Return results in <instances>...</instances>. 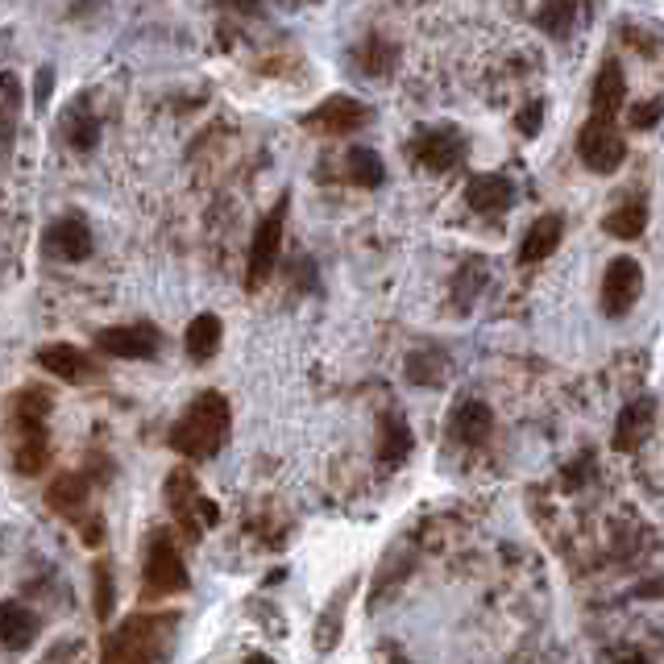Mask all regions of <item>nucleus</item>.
Here are the masks:
<instances>
[{
	"instance_id": "nucleus-19",
	"label": "nucleus",
	"mask_w": 664,
	"mask_h": 664,
	"mask_svg": "<svg viewBox=\"0 0 664 664\" xmlns=\"http://www.w3.org/2000/svg\"><path fill=\"white\" fill-rule=\"evenodd\" d=\"M407 453H412V428L399 412H387L378 419V461L394 470L407 461Z\"/></svg>"
},
{
	"instance_id": "nucleus-27",
	"label": "nucleus",
	"mask_w": 664,
	"mask_h": 664,
	"mask_svg": "<svg viewBox=\"0 0 664 664\" xmlns=\"http://www.w3.org/2000/svg\"><path fill=\"white\" fill-rule=\"evenodd\" d=\"M449 374V357L440 349H419L407 357V382L415 387H440Z\"/></svg>"
},
{
	"instance_id": "nucleus-20",
	"label": "nucleus",
	"mask_w": 664,
	"mask_h": 664,
	"mask_svg": "<svg viewBox=\"0 0 664 664\" xmlns=\"http://www.w3.org/2000/svg\"><path fill=\"white\" fill-rule=\"evenodd\" d=\"M594 117H615L627 100V80H622V67L615 59H606L594 75Z\"/></svg>"
},
{
	"instance_id": "nucleus-29",
	"label": "nucleus",
	"mask_w": 664,
	"mask_h": 664,
	"mask_svg": "<svg viewBox=\"0 0 664 664\" xmlns=\"http://www.w3.org/2000/svg\"><path fill=\"white\" fill-rule=\"evenodd\" d=\"M349 179L357 187H382V179H387V166H382V158H378L374 150L357 145V150H349Z\"/></svg>"
},
{
	"instance_id": "nucleus-35",
	"label": "nucleus",
	"mask_w": 664,
	"mask_h": 664,
	"mask_svg": "<svg viewBox=\"0 0 664 664\" xmlns=\"http://www.w3.org/2000/svg\"><path fill=\"white\" fill-rule=\"evenodd\" d=\"M50 87H55V71L42 67L38 80H34V108H38V112H46V104H50Z\"/></svg>"
},
{
	"instance_id": "nucleus-18",
	"label": "nucleus",
	"mask_w": 664,
	"mask_h": 664,
	"mask_svg": "<svg viewBox=\"0 0 664 664\" xmlns=\"http://www.w3.org/2000/svg\"><path fill=\"white\" fill-rule=\"evenodd\" d=\"M46 246H50V253L67 258V262H83V258H92V228L83 225L80 216H62V221L50 225Z\"/></svg>"
},
{
	"instance_id": "nucleus-8",
	"label": "nucleus",
	"mask_w": 664,
	"mask_h": 664,
	"mask_svg": "<svg viewBox=\"0 0 664 664\" xmlns=\"http://www.w3.org/2000/svg\"><path fill=\"white\" fill-rule=\"evenodd\" d=\"M643 290V270L636 258H615L606 274H602V316H610V320H622L627 311L636 308V299H640Z\"/></svg>"
},
{
	"instance_id": "nucleus-1",
	"label": "nucleus",
	"mask_w": 664,
	"mask_h": 664,
	"mask_svg": "<svg viewBox=\"0 0 664 664\" xmlns=\"http://www.w3.org/2000/svg\"><path fill=\"white\" fill-rule=\"evenodd\" d=\"M228 399L221 391H204L187 403V412L170 428V449L187 461H208L225 449L228 440Z\"/></svg>"
},
{
	"instance_id": "nucleus-26",
	"label": "nucleus",
	"mask_w": 664,
	"mask_h": 664,
	"mask_svg": "<svg viewBox=\"0 0 664 664\" xmlns=\"http://www.w3.org/2000/svg\"><path fill=\"white\" fill-rule=\"evenodd\" d=\"M221 320L212 316V311H200L191 324H187V353L195 357V361H208V357H216V349H221Z\"/></svg>"
},
{
	"instance_id": "nucleus-2",
	"label": "nucleus",
	"mask_w": 664,
	"mask_h": 664,
	"mask_svg": "<svg viewBox=\"0 0 664 664\" xmlns=\"http://www.w3.org/2000/svg\"><path fill=\"white\" fill-rule=\"evenodd\" d=\"M46 415H50V399L46 391H21L13 394V465L17 474L34 477L50 465V436H46Z\"/></svg>"
},
{
	"instance_id": "nucleus-28",
	"label": "nucleus",
	"mask_w": 664,
	"mask_h": 664,
	"mask_svg": "<svg viewBox=\"0 0 664 664\" xmlns=\"http://www.w3.org/2000/svg\"><path fill=\"white\" fill-rule=\"evenodd\" d=\"M536 25L548 38H569L578 25V0H548L536 13Z\"/></svg>"
},
{
	"instance_id": "nucleus-9",
	"label": "nucleus",
	"mask_w": 664,
	"mask_h": 664,
	"mask_svg": "<svg viewBox=\"0 0 664 664\" xmlns=\"http://www.w3.org/2000/svg\"><path fill=\"white\" fill-rule=\"evenodd\" d=\"M412 158L415 166H424V170H432V175H444V170H453L461 158H465V138L449 129V124H440V129H419L412 142Z\"/></svg>"
},
{
	"instance_id": "nucleus-32",
	"label": "nucleus",
	"mask_w": 664,
	"mask_h": 664,
	"mask_svg": "<svg viewBox=\"0 0 664 664\" xmlns=\"http://www.w3.org/2000/svg\"><path fill=\"white\" fill-rule=\"evenodd\" d=\"M661 117H664V100H640L631 104V112H627L631 129H652V124H661Z\"/></svg>"
},
{
	"instance_id": "nucleus-4",
	"label": "nucleus",
	"mask_w": 664,
	"mask_h": 664,
	"mask_svg": "<svg viewBox=\"0 0 664 664\" xmlns=\"http://www.w3.org/2000/svg\"><path fill=\"white\" fill-rule=\"evenodd\" d=\"M166 507H170L175 523L183 527V536L191 540H200L216 523V502L200 490V482L187 465L170 470V477H166Z\"/></svg>"
},
{
	"instance_id": "nucleus-23",
	"label": "nucleus",
	"mask_w": 664,
	"mask_h": 664,
	"mask_svg": "<svg viewBox=\"0 0 664 664\" xmlns=\"http://www.w3.org/2000/svg\"><path fill=\"white\" fill-rule=\"evenodd\" d=\"M46 502H50V511H59L67 519H80L83 507H87V482L80 474H59L50 482V490H46Z\"/></svg>"
},
{
	"instance_id": "nucleus-11",
	"label": "nucleus",
	"mask_w": 664,
	"mask_h": 664,
	"mask_svg": "<svg viewBox=\"0 0 664 664\" xmlns=\"http://www.w3.org/2000/svg\"><path fill=\"white\" fill-rule=\"evenodd\" d=\"M370 121V108L361 100H353V96H329V100L320 104V108H311L304 124L316 129V133H357L361 124Z\"/></svg>"
},
{
	"instance_id": "nucleus-12",
	"label": "nucleus",
	"mask_w": 664,
	"mask_h": 664,
	"mask_svg": "<svg viewBox=\"0 0 664 664\" xmlns=\"http://www.w3.org/2000/svg\"><path fill=\"white\" fill-rule=\"evenodd\" d=\"M652 419H656V399H652V394L631 399L619 412V419H615V436H610L615 453H636L643 440H648V432H652Z\"/></svg>"
},
{
	"instance_id": "nucleus-7",
	"label": "nucleus",
	"mask_w": 664,
	"mask_h": 664,
	"mask_svg": "<svg viewBox=\"0 0 664 664\" xmlns=\"http://www.w3.org/2000/svg\"><path fill=\"white\" fill-rule=\"evenodd\" d=\"M578 158L594 175H610V170H619L622 158H627V142H622V133L610 124V117H590V121L581 124L578 133Z\"/></svg>"
},
{
	"instance_id": "nucleus-36",
	"label": "nucleus",
	"mask_w": 664,
	"mask_h": 664,
	"mask_svg": "<svg viewBox=\"0 0 664 664\" xmlns=\"http://www.w3.org/2000/svg\"><path fill=\"white\" fill-rule=\"evenodd\" d=\"M627 598H640V602H652V598H664V578H652V581H640Z\"/></svg>"
},
{
	"instance_id": "nucleus-33",
	"label": "nucleus",
	"mask_w": 664,
	"mask_h": 664,
	"mask_svg": "<svg viewBox=\"0 0 664 664\" xmlns=\"http://www.w3.org/2000/svg\"><path fill=\"white\" fill-rule=\"evenodd\" d=\"M594 474H598V470H594V453H581L573 465H565V486L578 490V486H585Z\"/></svg>"
},
{
	"instance_id": "nucleus-34",
	"label": "nucleus",
	"mask_w": 664,
	"mask_h": 664,
	"mask_svg": "<svg viewBox=\"0 0 664 664\" xmlns=\"http://www.w3.org/2000/svg\"><path fill=\"white\" fill-rule=\"evenodd\" d=\"M540 121H544V104H540V100H527V104H523V108H519L515 129H519V133H523V138H536Z\"/></svg>"
},
{
	"instance_id": "nucleus-14",
	"label": "nucleus",
	"mask_w": 664,
	"mask_h": 664,
	"mask_svg": "<svg viewBox=\"0 0 664 664\" xmlns=\"http://www.w3.org/2000/svg\"><path fill=\"white\" fill-rule=\"evenodd\" d=\"M490 432H495V412H490L482 399H461L453 407V415H449V436H453L456 444L477 449V444L490 440Z\"/></svg>"
},
{
	"instance_id": "nucleus-31",
	"label": "nucleus",
	"mask_w": 664,
	"mask_h": 664,
	"mask_svg": "<svg viewBox=\"0 0 664 664\" xmlns=\"http://www.w3.org/2000/svg\"><path fill=\"white\" fill-rule=\"evenodd\" d=\"M96 615L100 619H112V602H117V585H112V565L108 560H96Z\"/></svg>"
},
{
	"instance_id": "nucleus-25",
	"label": "nucleus",
	"mask_w": 664,
	"mask_h": 664,
	"mask_svg": "<svg viewBox=\"0 0 664 664\" xmlns=\"http://www.w3.org/2000/svg\"><path fill=\"white\" fill-rule=\"evenodd\" d=\"M394 59H399V50H394V42H387L382 34H366L361 46L353 50V62H357L361 75H391Z\"/></svg>"
},
{
	"instance_id": "nucleus-17",
	"label": "nucleus",
	"mask_w": 664,
	"mask_h": 664,
	"mask_svg": "<svg viewBox=\"0 0 664 664\" xmlns=\"http://www.w3.org/2000/svg\"><path fill=\"white\" fill-rule=\"evenodd\" d=\"M560 237H565V221H560L557 212L532 221V228L523 233V246H519V262H523V266H536L544 258H553L560 246Z\"/></svg>"
},
{
	"instance_id": "nucleus-6",
	"label": "nucleus",
	"mask_w": 664,
	"mask_h": 664,
	"mask_svg": "<svg viewBox=\"0 0 664 664\" xmlns=\"http://www.w3.org/2000/svg\"><path fill=\"white\" fill-rule=\"evenodd\" d=\"M287 208L290 195H283L278 204L270 208L266 216L253 228V241H249V258H246V290H253L266 283L274 266H278V249H283V228H287Z\"/></svg>"
},
{
	"instance_id": "nucleus-15",
	"label": "nucleus",
	"mask_w": 664,
	"mask_h": 664,
	"mask_svg": "<svg viewBox=\"0 0 664 664\" xmlns=\"http://www.w3.org/2000/svg\"><path fill=\"white\" fill-rule=\"evenodd\" d=\"M465 204L482 212V216H498L515 204V183L507 175H474L465 183Z\"/></svg>"
},
{
	"instance_id": "nucleus-5",
	"label": "nucleus",
	"mask_w": 664,
	"mask_h": 664,
	"mask_svg": "<svg viewBox=\"0 0 664 664\" xmlns=\"http://www.w3.org/2000/svg\"><path fill=\"white\" fill-rule=\"evenodd\" d=\"M191 578H187V565L175 548L170 532H154L145 544V565H142V594L145 598H163V594H183Z\"/></svg>"
},
{
	"instance_id": "nucleus-30",
	"label": "nucleus",
	"mask_w": 664,
	"mask_h": 664,
	"mask_svg": "<svg viewBox=\"0 0 664 664\" xmlns=\"http://www.w3.org/2000/svg\"><path fill=\"white\" fill-rule=\"evenodd\" d=\"M482 283H486V266H482V262H465V266L456 270V283H453L456 308H470L474 295L482 290Z\"/></svg>"
},
{
	"instance_id": "nucleus-21",
	"label": "nucleus",
	"mask_w": 664,
	"mask_h": 664,
	"mask_svg": "<svg viewBox=\"0 0 664 664\" xmlns=\"http://www.w3.org/2000/svg\"><path fill=\"white\" fill-rule=\"evenodd\" d=\"M62 138H67L71 150H80V154H87L92 145L100 142V121H96L92 104L75 100L71 108H67V117H62Z\"/></svg>"
},
{
	"instance_id": "nucleus-24",
	"label": "nucleus",
	"mask_w": 664,
	"mask_h": 664,
	"mask_svg": "<svg viewBox=\"0 0 664 664\" xmlns=\"http://www.w3.org/2000/svg\"><path fill=\"white\" fill-rule=\"evenodd\" d=\"M17 112H21V83L17 75H0V158L13 154V133H17Z\"/></svg>"
},
{
	"instance_id": "nucleus-22",
	"label": "nucleus",
	"mask_w": 664,
	"mask_h": 664,
	"mask_svg": "<svg viewBox=\"0 0 664 664\" xmlns=\"http://www.w3.org/2000/svg\"><path fill=\"white\" fill-rule=\"evenodd\" d=\"M602 228H606L610 237H619V241H636L643 228H648V204H643L640 195H622V204L615 208V212H606Z\"/></svg>"
},
{
	"instance_id": "nucleus-3",
	"label": "nucleus",
	"mask_w": 664,
	"mask_h": 664,
	"mask_svg": "<svg viewBox=\"0 0 664 664\" xmlns=\"http://www.w3.org/2000/svg\"><path fill=\"white\" fill-rule=\"evenodd\" d=\"M166 627H175V615H133V619H124L121 627L104 640L100 656L108 664L154 661V656H158V648H163Z\"/></svg>"
},
{
	"instance_id": "nucleus-10",
	"label": "nucleus",
	"mask_w": 664,
	"mask_h": 664,
	"mask_svg": "<svg viewBox=\"0 0 664 664\" xmlns=\"http://www.w3.org/2000/svg\"><path fill=\"white\" fill-rule=\"evenodd\" d=\"M96 349L108 357H129V361H150L163 349V336L150 324H117V329L96 332Z\"/></svg>"
},
{
	"instance_id": "nucleus-16",
	"label": "nucleus",
	"mask_w": 664,
	"mask_h": 664,
	"mask_svg": "<svg viewBox=\"0 0 664 664\" xmlns=\"http://www.w3.org/2000/svg\"><path fill=\"white\" fill-rule=\"evenodd\" d=\"M38 640V615L25 602H0V648L25 652Z\"/></svg>"
},
{
	"instance_id": "nucleus-13",
	"label": "nucleus",
	"mask_w": 664,
	"mask_h": 664,
	"mask_svg": "<svg viewBox=\"0 0 664 664\" xmlns=\"http://www.w3.org/2000/svg\"><path fill=\"white\" fill-rule=\"evenodd\" d=\"M38 366L46 374H55L59 382H71V387H83V382H92V378H100V370L92 366V357L75 345H42L38 349Z\"/></svg>"
}]
</instances>
